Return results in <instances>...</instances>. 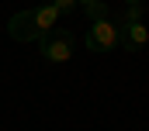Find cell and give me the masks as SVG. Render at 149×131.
I'll use <instances>...</instances> for the list:
<instances>
[{
    "label": "cell",
    "mask_w": 149,
    "mask_h": 131,
    "mask_svg": "<svg viewBox=\"0 0 149 131\" xmlns=\"http://www.w3.org/2000/svg\"><path fill=\"white\" fill-rule=\"evenodd\" d=\"M63 14H59V7L56 3H42V7H28V10H17L10 21H7V34L14 38V41H31L38 45L45 34L56 31V21H59Z\"/></svg>",
    "instance_id": "6da1fadb"
},
{
    "label": "cell",
    "mask_w": 149,
    "mask_h": 131,
    "mask_svg": "<svg viewBox=\"0 0 149 131\" xmlns=\"http://www.w3.org/2000/svg\"><path fill=\"white\" fill-rule=\"evenodd\" d=\"M83 48L94 52V55H104V52L121 48V28H118L114 14L90 21V28H87V34H83Z\"/></svg>",
    "instance_id": "7a4b0ae2"
},
{
    "label": "cell",
    "mask_w": 149,
    "mask_h": 131,
    "mask_svg": "<svg viewBox=\"0 0 149 131\" xmlns=\"http://www.w3.org/2000/svg\"><path fill=\"white\" fill-rule=\"evenodd\" d=\"M76 52V34L66 31V28H56L52 34H45L38 41V55L45 59L49 66H66Z\"/></svg>",
    "instance_id": "3957f363"
},
{
    "label": "cell",
    "mask_w": 149,
    "mask_h": 131,
    "mask_svg": "<svg viewBox=\"0 0 149 131\" xmlns=\"http://www.w3.org/2000/svg\"><path fill=\"white\" fill-rule=\"evenodd\" d=\"M121 28V48L125 52H142L149 45V28H146V21H135V24H118Z\"/></svg>",
    "instance_id": "277c9868"
},
{
    "label": "cell",
    "mask_w": 149,
    "mask_h": 131,
    "mask_svg": "<svg viewBox=\"0 0 149 131\" xmlns=\"http://www.w3.org/2000/svg\"><path fill=\"white\" fill-rule=\"evenodd\" d=\"M118 24H135V21H146V3H125L118 14H114Z\"/></svg>",
    "instance_id": "5b68a950"
},
{
    "label": "cell",
    "mask_w": 149,
    "mask_h": 131,
    "mask_svg": "<svg viewBox=\"0 0 149 131\" xmlns=\"http://www.w3.org/2000/svg\"><path fill=\"white\" fill-rule=\"evenodd\" d=\"M80 10H83L87 21H97V17H108V14H111L108 0H94V3H87V7H80Z\"/></svg>",
    "instance_id": "8992f818"
},
{
    "label": "cell",
    "mask_w": 149,
    "mask_h": 131,
    "mask_svg": "<svg viewBox=\"0 0 149 131\" xmlns=\"http://www.w3.org/2000/svg\"><path fill=\"white\" fill-rule=\"evenodd\" d=\"M56 7H59V14L63 17H73V14H80V0H52Z\"/></svg>",
    "instance_id": "52a82bcc"
},
{
    "label": "cell",
    "mask_w": 149,
    "mask_h": 131,
    "mask_svg": "<svg viewBox=\"0 0 149 131\" xmlns=\"http://www.w3.org/2000/svg\"><path fill=\"white\" fill-rule=\"evenodd\" d=\"M42 3H52V0H31V7H42Z\"/></svg>",
    "instance_id": "ba28073f"
},
{
    "label": "cell",
    "mask_w": 149,
    "mask_h": 131,
    "mask_svg": "<svg viewBox=\"0 0 149 131\" xmlns=\"http://www.w3.org/2000/svg\"><path fill=\"white\" fill-rule=\"evenodd\" d=\"M121 3H146V0H121Z\"/></svg>",
    "instance_id": "9c48e42d"
},
{
    "label": "cell",
    "mask_w": 149,
    "mask_h": 131,
    "mask_svg": "<svg viewBox=\"0 0 149 131\" xmlns=\"http://www.w3.org/2000/svg\"><path fill=\"white\" fill-rule=\"evenodd\" d=\"M87 3H94V0H80V7H87Z\"/></svg>",
    "instance_id": "30bf717a"
}]
</instances>
